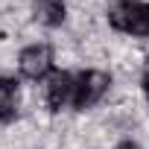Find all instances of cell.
<instances>
[{"instance_id":"obj_1","label":"cell","mask_w":149,"mask_h":149,"mask_svg":"<svg viewBox=\"0 0 149 149\" xmlns=\"http://www.w3.org/2000/svg\"><path fill=\"white\" fill-rule=\"evenodd\" d=\"M108 24L117 32L149 38V3H143V0H111Z\"/></svg>"},{"instance_id":"obj_2","label":"cell","mask_w":149,"mask_h":149,"mask_svg":"<svg viewBox=\"0 0 149 149\" xmlns=\"http://www.w3.org/2000/svg\"><path fill=\"white\" fill-rule=\"evenodd\" d=\"M111 88V73L105 70H79L73 73V108L76 111H88L94 108Z\"/></svg>"},{"instance_id":"obj_3","label":"cell","mask_w":149,"mask_h":149,"mask_svg":"<svg viewBox=\"0 0 149 149\" xmlns=\"http://www.w3.org/2000/svg\"><path fill=\"white\" fill-rule=\"evenodd\" d=\"M18 70L29 82H41L53 73V47L50 44H29L18 56Z\"/></svg>"},{"instance_id":"obj_4","label":"cell","mask_w":149,"mask_h":149,"mask_svg":"<svg viewBox=\"0 0 149 149\" xmlns=\"http://www.w3.org/2000/svg\"><path fill=\"white\" fill-rule=\"evenodd\" d=\"M44 102L50 111H61L64 105L73 102V73L67 70H53L44 85Z\"/></svg>"},{"instance_id":"obj_5","label":"cell","mask_w":149,"mask_h":149,"mask_svg":"<svg viewBox=\"0 0 149 149\" xmlns=\"http://www.w3.org/2000/svg\"><path fill=\"white\" fill-rule=\"evenodd\" d=\"M32 18L41 26L56 29L67 18V3H64V0H32Z\"/></svg>"},{"instance_id":"obj_6","label":"cell","mask_w":149,"mask_h":149,"mask_svg":"<svg viewBox=\"0 0 149 149\" xmlns=\"http://www.w3.org/2000/svg\"><path fill=\"white\" fill-rule=\"evenodd\" d=\"M18 102H21L18 82L9 79V76H0V126L12 123L18 117Z\"/></svg>"},{"instance_id":"obj_7","label":"cell","mask_w":149,"mask_h":149,"mask_svg":"<svg viewBox=\"0 0 149 149\" xmlns=\"http://www.w3.org/2000/svg\"><path fill=\"white\" fill-rule=\"evenodd\" d=\"M140 88H143V94H146V100H149V64H146L143 73H140Z\"/></svg>"},{"instance_id":"obj_8","label":"cell","mask_w":149,"mask_h":149,"mask_svg":"<svg viewBox=\"0 0 149 149\" xmlns=\"http://www.w3.org/2000/svg\"><path fill=\"white\" fill-rule=\"evenodd\" d=\"M114 149H140V146H137L134 140H123V143H117Z\"/></svg>"}]
</instances>
